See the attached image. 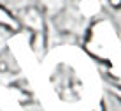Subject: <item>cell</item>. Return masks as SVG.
<instances>
[{"instance_id": "1", "label": "cell", "mask_w": 121, "mask_h": 111, "mask_svg": "<svg viewBox=\"0 0 121 111\" xmlns=\"http://www.w3.org/2000/svg\"><path fill=\"white\" fill-rule=\"evenodd\" d=\"M16 16H18L21 30H26L30 35L48 34V19H46L44 12L39 9V5L23 9V11H19Z\"/></svg>"}, {"instance_id": "2", "label": "cell", "mask_w": 121, "mask_h": 111, "mask_svg": "<svg viewBox=\"0 0 121 111\" xmlns=\"http://www.w3.org/2000/svg\"><path fill=\"white\" fill-rule=\"evenodd\" d=\"M39 9L44 12L46 19H56L67 7V0H37Z\"/></svg>"}, {"instance_id": "3", "label": "cell", "mask_w": 121, "mask_h": 111, "mask_svg": "<svg viewBox=\"0 0 121 111\" xmlns=\"http://www.w3.org/2000/svg\"><path fill=\"white\" fill-rule=\"evenodd\" d=\"M0 30H7L11 34H16V32L21 30L18 16H16L9 7L4 5L2 2H0Z\"/></svg>"}, {"instance_id": "4", "label": "cell", "mask_w": 121, "mask_h": 111, "mask_svg": "<svg viewBox=\"0 0 121 111\" xmlns=\"http://www.w3.org/2000/svg\"><path fill=\"white\" fill-rule=\"evenodd\" d=\"M77 11L82 18H91L100 12V0H81L77 4Z\"/></svg>"}, {"instance_id": "5", "label": "cell", "mask_w": 121, "mask_h": 111, "mask_svg": "<svg viewBox=\"0 0 121 111\" xmlns=\"http://www.w3.org/2000/svg\"><path fill=\"white\" fill-rule=\"evenodd\" d=\"M102 111H121V95L107 92L102 97Z\"/></svg>"}, {"instance_id": "6", "label": "cell", "mask_w": 121, "mask_h": 111, "mask_svg": "<svg viewBox=\"0 0 121 111\" xmlns=\"http://www.w3.org/2000/svg\"><path fill=\"white\" fill-rule=\"evenodd\" d=\"M0 2H2L5 7H9L14 14H18V12L23 11V9L37 5V0H0Z\"/></svg>"}, {"instance_id": "7", "label": "cell", "mask_w": 121, "mask_h": 111, "mask_svg": "<svg viewBox=\"0 0 121 111\" xmlns=\"http://www.w3.org/2000/svg\"><path fill=\"white\" fill-rule=\"evenodd\" d=\"M12 34L7 32V30H0V57L5 55L7 51V46H9V39H11Z\"/></svg>"}, {"instance_id": "8", "label": "cell", "mask_w": 121, "mask_h": 111, "mask_svg": "<svg viewBox=\"0 0 121 111\" xmlns=\"http://www.w3.org/2000/svg\"><path fill=\"white\" fill-rule=\"evenodd\" d=\"M107 4H109V7L112 11H119L121 9V0H107Z\"/></svg>"}]
</instances>
